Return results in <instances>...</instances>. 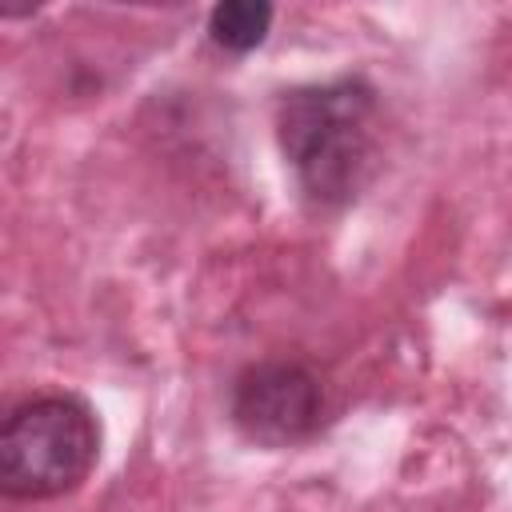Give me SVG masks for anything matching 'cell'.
I'll return each mask as SVG.
<instances>
[{
  "instance_id": "obj_4",
  "label": "cell",
  "mask_w": 512,
  "mask_h": 512,
  "mask_svg": "<svg viewBox=\"0 0 512 512\" xmlns=\"http://www.w3.org/2000/svg\"><path fill=\"white\" fill-rule=\"evenodd\" d=\"M268 24H272V4L264 0H228V4H216L208 16L212 40L228 52L256 48L268 36Z\"/></svg>"
},
{
  "instance_id": "obj_2",
  "label": "cell",
  "mask_w": 512,
  "mask_h": 512,
  "mask_svg": "<svg viewBox=\"0 0 512 512\" xmlns=\"http://www.w3.org/2000/svg\"><path fill=\"white\" fill-rule=\"evenodd\" d=\"M100 428L84 400L40 396L0 416V496L52 500L72 492L96 464Z\"/></svg>"
},
{
  "instance_id": "obj_3",
  "label": "cell",
  "mask_w": 512,
  "mask_h": 512,
  "mask_svg": "<svg viewBox=\"0 0 512 512\" xmlns=\"http://www.w3.org/2000/svg\"><path fill=\"white\" fill-rule=\"evenodd\" d=\"M320 384L308 368L264 360L240 372L232 388V420L256 444H292L320 424Z\"/></svg>"
},
{
  "instance_id": "obj_1",
  "label": "cell",
  "mask_w": 512,
  "mask_h": 512,
  "mask_svg": "<svg viewBox=\"0 0 512 512\" xmlns=\"http://www.w3.org/2000/svg\"><path fill=\"white\" fill-rule=\"evenodd\" d=\"M280 148L312 204H348L376 168V88L364 76L304 84L276 108Z\"/></svg>"
}]
</instances>
